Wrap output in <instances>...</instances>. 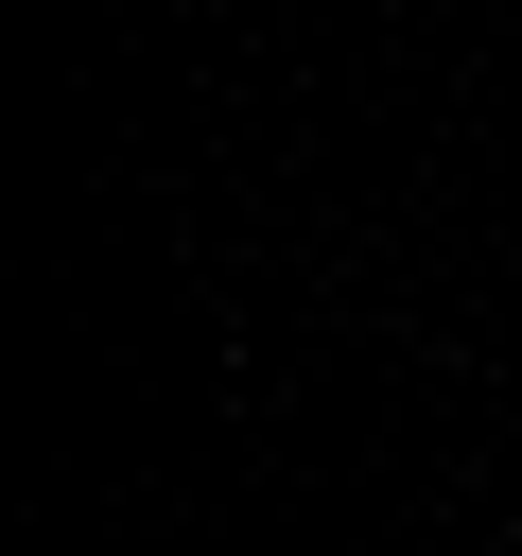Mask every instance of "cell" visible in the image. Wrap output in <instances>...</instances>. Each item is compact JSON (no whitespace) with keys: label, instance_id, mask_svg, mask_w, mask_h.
Masks as SVG:
<instances>
[]
</instances>
